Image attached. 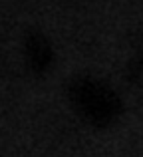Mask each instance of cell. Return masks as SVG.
I'll list each match as a JSON object with an SVG mask.
<instances>
[{"label":"cell","instance_id":"1","mask_svg":"<svg viewBox=\"0 0 143 157\" xmlns=\"http://www.w3.org/2000/svg\"><path fill=\"white\" fill-rule=\"evenodd\" d=\"M72 107L96 127H107L119 117L121 101L107 84L96 78H76L68 86Z\"/></svg>","mask_w":143,"mask_h":157},{"label":"cell","instance_id":"2","mask_svg":"<svg viewBox=\"0 0 143 157\" xmlns=\"http://www.w3.org/2000/svg\"><path fill=\"white\" fill-rule=\"evenodd\" d=\"M24 58L34 74H44L52 66V46L48 38L40 32H30L24 42Z\"/></svg>","mask_w":143,"mask_h":157},{"label":"cell","instance_id":"3","mask_svg":"<svg viewBox=\"0 0 143 157\" xmlns=\"http://www.w3.org/2000/svg\"><path fill=\"white\" fill-rule=\"evenodd\" d=\"M127 78L131 82H143V56H137L127 64Z\"/></svg>","mask_w":143,"mask_h":157}]
</instances>
